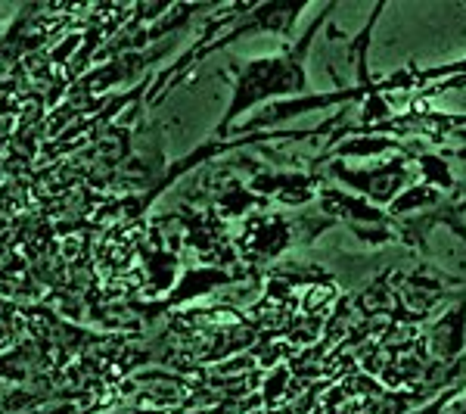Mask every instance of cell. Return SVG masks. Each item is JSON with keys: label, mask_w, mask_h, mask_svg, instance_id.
<instances>
[{"label": "cell", "mask_w": 466, "mask_h": 414, "mask_svg": "<svg viewBox=\"0 0 466 414\" xmlns=\"http://www.w3.org/2000/svg\"><path fill=\"white\" fill-rule=\"evenodd\" d=\"M329 10H333V6H327V10L320 13L318 22L299 37V44H283L280 54L252 59L249 66L239 69L230 109H228V116L221 119V125H218V138H224L233 119H239L246 109L258 107V103H265V100L277 103V97H302L305 94L308 90L305 59L311 54V41H314V35H318L320 22L329 16Z\"/></svg>", "instance_id": "6da1fadb"}, {"label": "cell", "mask_w": 466, "mask_h": 414, "mask_svg": "<svg viewBox=\"0 0 466 414\" xmlns=\"http://www.w3.org/2000/svg\"><path fill=\"white\" fill-rule=\"evenodd\" d=\"M327 175L349 184L351 191H358V197L370 200L373 206H386V202L392 206L404 193L410 169H408V156H395V160H386L373 165V169H349L342 160H336L327 165Z\"/></svg>", "instance_id": "7a4b0ae2"}, {"label": "cell", "mask_w": 466, "mask_h": 414, "mask_svg": "<svg viewBox=\"0 0 466 414\" xmlns=\"http://www.w3.org/2000/svg\"><path fill=\"white\" fill-rule=\"evenodd\" d=\"M318 197H320L323 215L333 218V222L342 218V222L351 224V228H360V224H367V228H386V224H395V218L389 215V209L373 206L370 200L358 197V193H345L339 187H320Z\"/></svg>", "instance_id": "3957f363"}, {"label": "cell", "mask_w": 466, "mask_h": 414, "mask_svg": "<svg viewBox=\"0 0 466 414\" xmlns=\"http://www.w3.org/2000/svg\"><path fill=\"white\" fill-rule=\"evenodd\" d=\"M454 138H457V140H463V144H466V128H461V131H457Z\"/></svg>", "instance_id": "277c9868"}]
</instances>
